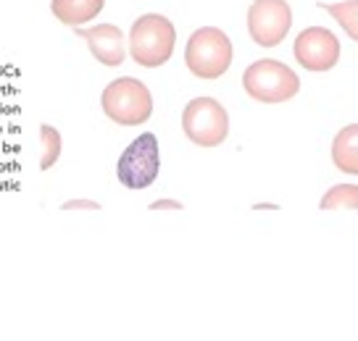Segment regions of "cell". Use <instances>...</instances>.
I'll use <instances>...</instances> for the list:
<instances>
[{"mask_svg": "<svg viewBox=\"0 0 358 341\" xmlns=\"http://www.w3.org/2000/svg\"><path fill=\"white\" fill-rule=\"evenodd\" d=\"M174 45H177V32H174V24L169 22L166 16L145 13L132 24L129 53H132L134 63L145 68L164 66L174 55Z\"/></svg>", "mask_w": 358, "mask_h": 341, "instance_id": "cell-1", "label": "cell"}, {"mask_svg": "<svg viewBox=\"0 0 358 341\" xmlns=\"http://www.w3.org/2000/svg\"><path fill=\"white\" fill-rule=\"evenodd\" d=\"M185 63L198 79H219L232 66V43L216 26L195 29L185 47Z\"/></svg>", "mask_w": 358, "mask_h": 341, "instance_id": "cell-2", "label": "cell"}, {"mask_svg": "<svg viewBox=\"0 0 358 341\" xmlns=\"http://www.w3.org/2000/svg\"><path fill=\"white\" fill-rule=\"evenodd\" d=\"M103 113L122 126L145 123L153 116L150 89L134 77H122L103 89Z\"/></svg>", "mask_w": 358, "mask_h": 341, "instance_id": "cell-3", "label": "cell"}, {"mask_svg": "<svg viewBox=\"0 0 358 341\" xmlns=\"http://www.w3.org/2000/svg\"><path fill=\"white\" fill-rule=\"evenodd\" d=\"M243 87L258 103H285L301 92V79L282 61H256L243 74Z\"/></svg>", "mask_w": 358, "mask_h": 341, "instance_id": "cell-4", "label": "cell"}, {"mask_svg": "<svg viewBox=\"0 0 358 341\" xmlns=\"http://www.w3.org/2000/svg\"><path fill=\"white\" fill-rule=\"evenodd\" d=\"M182 129L190 142L201 147H219L229 134V116L219 100L195 98L182 113Z\"/></svg>", "mask_w": 358, "mask_h": 341, "instance_id": "cell-5", "label": "cell"}, {"mask_svg": "<svg viewBox=\"0 0 358 341\" xmlns=\"http://www.w3.org/2000/svg\"><path fill=\"white\" fill-rule=\"evenodd\" d=\"M161 171V153H158L156 134H140L116 163L119 184L127 189H148L158 179Z\"/></svg>", "mask_w": 358, "mask_h": 341, "instance_id": "cell-6", "label": "cell"}, {"mask_svg": "<svg viewBox=\"0 0 358 341\" xmlns=\"http://www.w3.org/2000/svg\"><path fill=\"white\" fill-rule=\"evenodd\" d=\"M292 26V11L287 0H253L248 8V32L261 47L280 45Z\"/></svg>", "mask_w": 358, "mask_h": 341, "instance_id": "cell-7", "label": "cell"}, {"mask_svg": "<svg viewBox=\"0 0 358 341\" xmlns=\"http://www.w3.org/2000/svg\"><path fill=\"white\" fill-rule=\"evenodd\" d=\"M292 53H295V61L306 71L322 74V71H329V68L337 66V61H340V40L324 26H308V29H303L295 37Z\"/></svg>", "mask_w": 358, "mask_h": 341, "instance_id": "cell-8", "label": "cell"}, {"mask_svg": "<svg viewBox=\"0 0 358 341\" xmlns=\"http://www.w3.org/2000/svg\"><path fill=\"white\" fill-rule=\"evenodd\" d=\"M77 37H82L90 45V53L95 55V61H101L103 66H122L127 58V45L124 34L113 24H98L92 29H79Z\"/></svg>", "mask_w": 358, "mask_h": 341, "instance_id": "cell-9", "label": "cell"}, {"mask_svg": "<svg viewBox=\"0 0 358 341\" xmlns=\"http://www.w3.org/2000/svg\"><path fill=\"white\" fill-rule=\"evenodd\" d=\"M106 0H50V11L66 26H82L103 11Z\"/></svg>", "mask_w": 358, "mask_h": 341, "instance_id": "cell-10", "label": "cell"}, {"mask_svg": "<svg viewBox=\"0 0 358 341\" xmlns=\"http://www.w3.org/2000/svg\"><path fill=\"white\" fill-rule=\"evenodd\" d=\"M332 163L350 176H358V123H350L332 142Z\"/></svg>", "mask_w": 358, "mask_h": 341, "instance_id": "cell-11", "label": "cell"}, {"mask_svg": "<svg viewBox=\"0 0 358 341\" xmlns=\"http://www.w3.org/2000/svg\"><path fill=\"white\" fill-rule=\"evenodd\" d=\"M329 16H335L337 24L358 43V0H343V3H329L324 6Z\"/></svg>", "mask_w": 358, "mask_h": 341, "instance_id": "cell-12", "label": "cell"}, {"mask_svg": "<svg viewBox=\"0 0 358 341\" xmlns=\"http://www.w3.org/2000/svg\"><path fill=\"white\" fill-rule=\"evenodd\" d=\"M322 210H337V208H350L358 210V187L356 184H337L327 192L322 202H319Z\"/></svg>", "mask_w": 358, "mask_h": 341, "instance_id": "cell-13", "label": "cell"}, {"mask_svg": "<svg viewBox=\"0 0 358 341\" xmlns=\"http://www.w3.org/2000/svg\"><path fill=\"white\" fill-rule=\"evenodd\" d=\"M40 142H43V158H40V168L50 171L61 158V132L53 129L50 123L40 126Z\"/></svg>", "mask_w": 358, "mask_h": 341, "instance_id": "cell-14", "label": "cell"}, {"mask_svg": "<svg viewBox=\"0 0 358 341\" xmlns=\"http://www.w3.org/2000/svg\"><path fill=\"white\" fill-rule=\"evenodd\" d=\"M64 210H74V208H90V210H98L101 205L98 202H85V199H71V202H66V205H61Z\"/></svg>", "mask_w": 358, "mask_h": 341, "instance_id": "cell-15", "label": "cell"}, {"mask_svg": "<svg viewBox=\"0 0 358 341\" xmlns=\"http://www.w3.org/2000/svg\"><path fill=\"white\" fill-rule=\"evenodd\" d=\"M182 210V202H174V199H156L153 205H150V210Z\"/></svg>", "mask_w": 358, "mask_h": 341, "instance_id": "cell-16", "label": "cell"}]
</instances>
